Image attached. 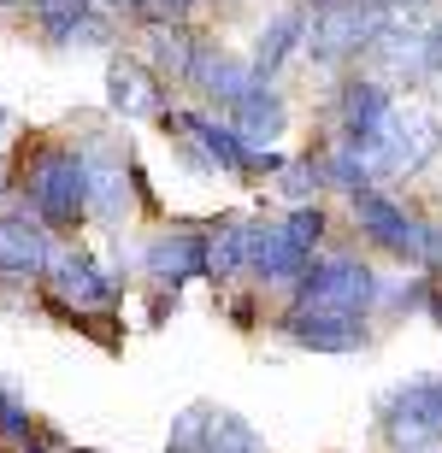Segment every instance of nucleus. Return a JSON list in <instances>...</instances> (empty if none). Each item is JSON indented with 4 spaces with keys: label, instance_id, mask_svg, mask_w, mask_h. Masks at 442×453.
Listing matches in <instances>:
<instances>
[{
    "label": "nucleus",
    "instance_id": "nucleus-1",
    "mask_svg": "<svg viewBox=\"0 0 442 453\" xmlns=\"http://www.w3.org/2000/svg\"><path fill=\"white\" fill-rule=\"evenodd\" d=\"M24 212L42 219L53 235L77 230L89 219L83 201V153L77 148H35V159L24 165Z\"/></svg>",
    "mask_w": 442,
    "mask_h": 453
},
{
    "label": "nucleus",
    "instance_id": "nucleus-2",
    "mask_svg": "<svg viewBox=\"0 0 442 453\" xmlns=\"http://www.w3.org/2000/svg\"><path fill=\"white\" fill-rule=\"evenodd\" d=\"M324 235V212L313 201L295 206L277 224H248V271H260L266 283H301V271L313 265V248Z\"/></svg>",
    "mask_w": 442,
    "mask_h": 453
},
{
    "label": "nucleus",
    "instance_id": "nucleus-3",
    "mask_svg": "<svg viewBox=\"0 0 442 453\" xmlns=\"http://www.w3.org/2000/svg\"><path fill=\"white\" fill-rule=\"evenodd\" d=\"M437 153H442V124H437V118H430L425 106L390 101L384 130H377V142L360 153V159H366L372 177H413V171H425Z\"/></svg>",
    "mask_w": 442,
    "mask_h": 453
},
{
    "label": "nucleus",
    "instance_id": "nucleus-4",
    "mask_svg": "<svg viewBox=\"0 0 442 453\" xmlns=\"http://www.w3.org/2000/svg\"><path fill=\"white\" fill-rule=\"evenodd\" d=\"M384 436H390L395 453H425L442 441V377H413V383L390 388L384 406Z\"/></svg>",
    "mask_w": 442,
    "mask_h": 453
},
{
    "label": "nucleus",
    "instance_id": "nucleus-5",
    "mask_svg": "<svg viewBox=\"0 0 442 453\" xmlns=\"http://www.w3.org/2000/svg\"><path fill=\"white\" fill-rule=\"evenodd\" d=\"M377 301V277L360 259H319L301 271L295 283V306L306 312H342V319H366V306Z\"/></svg>",
    "mask_w": 442,
    "mask_h": 453
},
{
    "label": "nucleus",
    "instance_id": "nucleus-6",
    "mask_svg": "<svg viewBox=\"0 0 442 453\" xmlns=\"http://www.w3.org/2000/svg\"><path fill=\"white\" fill-rule=\"evenodd\" d=\"M377 30H384V12H377L372 0H330V6L306 24L301 48L313 53L319 65H342V59H354V53L372 48Z\"/></svg>",
    "mask_w": 442,
    "mask_h": 453
},
{
    "label": "nucleus",
    "instance_id": "nucleus-7",
    "mask_svg": "<svg viewBox=\"0 0 442 453\" xmlns=\"http://www.w3.org/2000/svg\"><path fill=\"white\" fill-rule=\"evenodd\" d=\"M83 201L89 212L101 224H112L119 230L124 219H130V183H136V165H130V153H119L112 142H83Z\"/></svg>",
    "mask_w": 442,
    "mask_h": 453
},
{
    "label": "nucleus",
    "instance_id": "nucleus-8",
    "mask_svg": "<svg viewBox=\"0 0 442 453\" xmlns=\"http://www.w3.org/2000/svg\"><path fill=\"white\" fill-rule=\"evenodd\" d=\"M354 224L366 230V242H377L395 259H425L430 253V224L413 219L407 206H395L377 188H354Z\"/></svg>",
    "mask_w": 442,
    "mask_h": 453
},
{
    "label": "nucleus",
    "instance_id": "nucleus-9",
    "mask_svg": "<svg viewBox=\"0 0 442 453\" xmlns=\"http://www.w3.org/2000/svg\"><path fill=\"white\" fill-rule=\"evenodd\" d=\"M166 124H177V130L189 135V148H195L201 165H219V171H283V159H277L272 148L254 153L230 124H219L213 112H183V118H166Z\"/></svg>",
    "mask_w": 442,
    "mask_h": 453
},
{
    "label": "nucleus",
    "instance_id": "nucleus-10",
    "mask_svg": "<svg viewBox=\"0 0 442 453\" xmlns=\"http://www.w3.org/2000/svg\"><path fill=\"white\" fill-rule=\"evenodd\" d=\"M53 230L30 212H0V283H42L53 265Z\"/></svg>",
    "mask_w": 442,
    "mask_h": 453
},
{
    "label": "nucleus",
    "instance_id": "nucleus-11",
    "mask_svg": "<svg viewBox=\"0 0 442 453\" xmlns=\"http://www.w3.org/2000/svg\"><path fill=\"white\" fill-rule=\"evenodd\" d=\"M42 283L53 288V301L77 306V312H106V306H112V277H106V271L95 265V253H83V248H59Z\"/></svg>",
    "mask_w": 442,
    "mask_h": 453
},
{
    "label": "nucleus",
    "instance_id": "nucleus-12",
    "mask_svg": "<svg viewBox=\"0 0 442 453\" xmlns=\"http://www.w3.org/2000/svg\"><path fill=\"white\" fill-rule=\"evenodd\" d=\"M384 71H407V77H430V24L425 18H384V30L366 48Z\"/></svg>",
    "mask_w": 442,
    "mask_h": 453
},
{
    "label": "nucleus",
    "instance_id": "nucleus-13",
    "mask_svg": "<svg viewBox=\"0 0 442 453\" xmlns=\"http://www.w3.org/2000/svg\"><path fill=\"white\" fill-rule=\"evenodd\" d=\"M283 336H290L295 348H313V353H360V348H366V319H342V312H306V306H290Z\"/></svg>",
    "mask_w": 442,
    "mask_h": 453
},
{
    "label": "nucleus",
    "instance_id": "nucleus-14",
    "mask_svg": "<svg viewBox=\"0 0 442 453\" xmlns=\"http://www.w3.org/2000/svg\"><path fill=\"white\" fill-rule=\"evenodd\" d=\"M142 271H148L159 288H183L189 277H206V235L171 230V235H159V242H148Z\"/></svg>",
    "mask_w": 442,
    "mask_h": 453
},
{
    "label": "nucleus",
    "instance_id": "nucleus-15",
    "mask_svg": "<svg viewBox=\"0 0 442 453\" xmlns=\"http://www.w3.org/2000/svg\"><path fill=\"white\" fill-rule=\"evenodd\" d=\"M106 101H112V112H124V118H159L166 112V88H159L153 65L119 53V59L106 65Z\"/></svg>",
    "mask_w": 442,
    "mask_h": 453
},
{
    "label": "nucleus",
    "instance_id": "nucleus-16",
    "mask_svg": "<svg viewBox=\"0 0 442 453\" xmlns=\"http://www.w3.org/2000/svg\"><path fill=\"white\" fill-rule=\"evenodd\" d=\"M189 83L201 88L206 101H219V106H237L248 101L260 88L254 65H242V59H230V53H213V48H195V65H189Z\"/></svg>",
    "mask_w": 442,
    "mask_h": 453
},
{
    "label": "nucleus",
    "instance_id": "nucleus-17",
    "mask_svg": "<svg viewBox=\"0 0 442 453\" xmlns=\"http://www.w3.org/2000/svg\"><path fill=\"white\" fill-rule=\"evenodd\" d=\"M384 112H390V88L372 83V77H360V83L342 88V142L354 153H366L384 130Z\"/></svg>",
    "mask_w": 442,
    "mask_h": 453
},
{
    "label": "nucleus",
    "instance_id": "nucleus-18",
    "mask_svg": "<svg viewBox=\"0 0 442 453\" xmlns=\"http://www.w3.org/2000/svg\"><path fill=\"white\" fill-rule=\"evenodd\" d=\"M224 124H230V130H237V135H242V142H248L254 153H266V148L277 142V135H283L290 112H283V101H277L272 88L260 83L254 95H248V101H237V106H230V118H224Z\"/></svg>",
    "mask_w": 442,
    "mask_h": 453
},
{
    "label": "nucleus",
    "instance_id": "nucleus-19",
    "mask_svg": "<svg viewBox=\"0 0 442 453\" xmlns=\"http://www.w3.org/2000/svg\"><path fill=\"white\" fill-rule=\"evenodd\" d=\"M306 42V18L301 12H277L272 24H266V35H260V48H254V77L266 83L272 71L290 65V53Z\"/></svg>",
    "mask_w": 442,
    "mask_h": 453
},
{
    "label": "nucleus",
    "instance_id": "nucleus-20",
    "mask_svg": "<svg viewBox=\"0 0 442 453\" xmlns=\"http://www.w3.org/2000/svg\"><path fill=\"white\" fill-rule=\"evenodd\" d=\"M248 265V224L242 219H224L219 230L206 235V277H237V271Z\"/></svg>",
    "mask_w": 442,
    "mask_h": 453
},
{
    "label": "nucleus",
    "instance_id": "nucleus-21",
    "mask_svg": "<svg viewBox=\"0 0 442 453\" xmlns=\"http://www.w3.org/2000/svg\"><path fill=\"white\" fill-rule=\"evenodd\" d=\"M195 35L183 30V24H148V53L159 71H177V77H189V65H195Z\"/></svg>",
    "mask_w": 442,
    "mask_h": 453
},
{
    "label": "nucleus",
    "instance_id": "nucleus-22",
    "mask_svg": "<svg viewBox=\"0 0 442 453\" xmlns=\"http://www.w3.org/2000/svg\"><path fill=\"white\" fill-rule=\"evenodd\" d=\"M201 453H260V436H254V424L237 418V412H224V406H213L206 412V441Z\"/></svg>",
    "mask_w": 442,
    "mask_h": 453
},
{
    "label": "nucleus",
    "instance_id": "nucleus-23",
    "mask_svg": "<svg viewBox=\"0 0 442 453\" xmlns=\"http://www.w3.org/2000/svg\"><path fill=\"white\" fill-rule=\"evenodd\" d=\"M0 441H6V448H35V441H42V424H35V412L24 401H18L12 388L0 383Z\"/></svg>",
    "mask_w": 442,
    "mask_h": 453
},
{
    "label": "nucleus",
    "instance_id": "nucleus-24",
    "mask_svg": "<svg viewBox=\"0 0 442 453\" xmlns=\"http://www.w3.org/2000/svg\"><path fill=\"white\" fill-rule=\"evenodd\" d=\"M206 412H213V406L195 401L183 418L171 424V453H201V441H206Z\"/></svg>",
    "mask_w": 442,
    "mask_h": 453
},
{
    "label": "nucleus",
    "instance_id": "nucleus-25",
    "mask_svg": "<svg viewBox=\"0 0 442 453\" xmlns=\"http://www.w3.org/2000/svg\"><path fill=\"white\" fill-rule=\"evenodd\" d=\"M319 183H324V171L313 165V159H295V165H283V195H295V201H301V195H313Z\"/></svg>",
    "mask_w": 442,
    "mask_h": 453
},
{
    "label": "nucleus",
    "instance_id": "nucleus-26",
    "mask_svg": "<svg viewBox=\"0 0 442 453\" xmlns=\"http://www.w3.org/2000/svg\"><path fill=\"white\" fill-rule=\"evenodd\" d=\"M189 6H201V0H142L136 12H142V24H177Z\"/></svg>",
    "mask_w": 442,
    "mask_h": 453
},
{
    "label": "nucleus",
    "instance_id": "nucleus-27",
    "mask_svg": "<svg viewBox=\"0 0 442 453\" xmlns=\"http://www.w3.org/2000/svg\"><path fill=\"white\" fill-rule=\"evenodd\" d=\"M6 188H12V159L0 153V201H6Z\"/></svg>",
    "mask_w": 442,
    "mask_h": 453
},
{
    "label": "nucleus",
    "instance_id": "nucleus-28",
    "mask_svg": "<svg viewBox=\"0 0 442 453\" xmlns=\"http://www.w3.org/2000/svg\"><path fill=\"white\" fill-rule=\"evenodd\" d=\"M106 6H124V12H136V6H142V0H106Z\"/></svg>",
    "mask_w": 442,
    "mask_h": 453
},
{
    "label": "nucleus",
    "instance_id": "nucleus-29",
    "mask_svg": "<svg viewBox=\"0 0 442 453\" xmlns=\"http://www.w3.org/2000/svg\"><path fill=\"white\" fill-rule=\"evenodd\" d=\"M18 453H53V448H48V441H35V448H18Z\"/></svg>",
    "mask_w": 442,
    "mask_h": 453
},
{
    "label": "nucleus",
    "instance_id": "nucleus-30",
    "mask_svg": "<svg viewBox=\"0 0 442 453\" xmlns=\"http://www.w3.org/2000/svg\"><path fill=\"white\" fill-rule=\"evenodd\" d=\"M12 6H30V0H0V12H12Z\"/></svg>",
    "mask_w": 442,
    "mask_h": 453
},
{
    "label": "nucleus",
    "instance_id": "nucleus-31",
    "mask_svg": "<svg viewBox=\"0 0 442 453\" xmlns=\"http://www.w3.org/2000/svg\"><path fill=\"white\" fill-rule=\"evenodd\" d=\"M0 130H6V106H0Z\"/></svg>",
    "mask_w": 442,
    "mask_h": 453
},
{
    "label": "nucleus",
    "instance_id": "nucleus-32",
    "mask_svg": "<svg viewBox=\"0 0 442 453\" xmlns=\"http://www.w3.org/2000/svg\"><path fill=\"white\" fill-rule=\"evenodd\" d=\"M437 324H442V306H437Z\"/></svg>",
    "mask_w": 442,
    "mask_h": 453
},
{
    "label": "nucleus",
    "instance_id": "nucleus-33",
    "mask_svg": "<svg viewBox=\"0 0 442 453\" xmlns=\"http://www.w3.org/2000/svg\"><path fill=\"white\" fill-rule=\"evenodd\" d=\"M319 6H330V0H319Z\"/></svg>",
    "mask_w": 442,
    "mask_h": 453
},
{
    "label": "nucleus",
    "instance_id": "nucleus-34",
    "mask_svg": "<svg viewBox=\"0 0 442 453\" xmlns=\"http://www.w3.org/2000/svg\"><path fill=\"white\" fill-rule=\"evenodd\" d=\"M0 453H6V448H0Z\"/></svg>",
    "mask_w": 442,
    "mask_h": 453
}]
</instances>
